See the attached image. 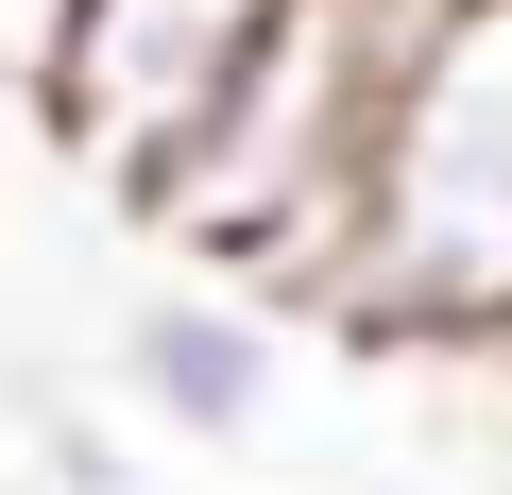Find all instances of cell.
I'll return each mask as SVG.
<instances>
[{"mask_svg":"<svg viewBox=\"0 0 512 495\" xmlns=\"http://www.w3.org/2000/svg\"><path fill=\"white\" fill-rule=\"evenodd\" d=\"M308 325H342L376 359L393 342H427V359L512 342V0H427L393 35Z\"/></svg>","mask_w":512,"mask_h":495,"instance_id":"cell-1","label":"cell"},{"mask_svg":"<svg viewBox=\"0 0 512 495\" xmlns=\"http://www.w3.org/2000/svg\"><path fill=\"white\" fill-rule=\"evenodd\" d=\"M274 18H291V0H69L52 86H35L52 154H69L86 188L154 205V188H171V154L239 103V69H256V52H274Z\"/></svg>","mask_w":512,"mask_h":495,"instance_id":"cell-3","label":"cell"},{"mask_svg":"<svg viewBox=\"0 0 512 495\" xmlns=\"http://www.w3.org/2000/svg\"><path fill=\"white\" fill-rule=\"evenodd\" d=\"M35 495H137L120 427H103V410H52V427H35Z\"/></svg>","mask_w":512,"mask_h":495,"instance_id":"cell-5","label":"cell"},{"mask_svg":"<svg viewBox=\"0 0 512 495\" xmlns=\"http://www.w3.org/2000/svg\"><path fill=\"white\" fill-rule=\"evenodd\" d=\"M103 376H120V410H154L171 444H256L274 393H291V342H274L256 291H205V274H188V291H137V308H120Z\"/></svg>","mask_w":512,"mask_h":495,"instance_id":"cell-4","label":"cell"},{"mask_svg":"<svg viewBox=\"0 0 512 495\" xmlns=\"http://www.w3.org/2000/svg\"><path fill=\"white\" fill-rule=\"evenodd\" d=\"M427 0H291L274 52L239 69V103L171 154V188L137 222H171L205 291H256V308H308L325 291V239H342V188H359V137H376V86H393V35Z\"/></svg>","mask_w":512,"mask_h":495,"instance_id":"cell-2","label":"cell"}]
</instances>
